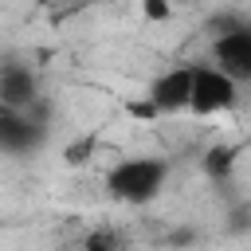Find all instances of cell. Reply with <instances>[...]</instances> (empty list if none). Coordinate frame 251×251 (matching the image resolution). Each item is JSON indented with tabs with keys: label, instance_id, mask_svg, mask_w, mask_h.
<instances>
[{
	"label": "cell",
	"instance_id": "obj_1",
	"mask_svg": "<svg viewBox=\"0 0 251 251\" xmlns=\"http://www.w3.org/2000/svg\"><path fill=\"white\" fill-rule=\"evenodd\" d=\"M165 180H169V161L165 157H122L106 169V192L118 204H129V208L153 204L161 196Z\"/></svg>",
	"mask_w": 251,
	"mask_h": 251
},
{
	"label": "cell",
	"instance_id": "obj_2",
	"mask_svg": "<svg viewBox=\"0 0 251 251\" xmlns=\"http://www.w3.org/2000/svg\"><path fill=\"white\" fill-rule=\"evenodd\" d=\"M188 90H192V63H176L165 75H157L145 90L141 102H133L129 110L137 118H161V114H180L188 110Z\"/></svg>",
	"mask_w": 251,
	"mask_h": 251
},
{
	"label": "cell",
	"instance_id": "obj_3",
	"mask_svg": "<svg viewBox=\"0 0 251 251\" xmlns=\"http://www.w3.org/2000/svg\"><path fill=\"white\" fill-rule=\"evenodd\" d=\"M239 102V86L220 75L212 63H192V90H188V114L196 118H212V114H227Z\"/></svg>",
	"mask_w": 251,
	"mask_h": 251
},
{
	"label": "cell",
	"instance_id": "obj_4",
	"mask_svg": "<svg viewBox=\"0 0 251 251\" xmlns=\"http://www.w3.org/2000/svg\"><path fill=\"white\" fill-rule=\"evenodd\" d=\"M212 67L220 75H227L235 86L251 82V24L212 39Z\"/></svg>",
	"mask_w": 251,
	"mask_h": 251
},
{
	"label": "cell",
	"instance_id": "obj_5",
	"mask_svg": "<svg viewBox=\"0 0 251 251\" xmlns=\"http://www.w3.org/2000/svg\"><path fill=\"white\" fill-rule=\"evenodd\" d=\"M47 141V126L31 122L20 110H4L0 106V153L4 157H27Z\"/></svg>",
	"mask_w": 251,
	"mask_h": 251
},
{
	"label": "cell",
	"instance_id": "obj_6",
	"mask_svg": "<svg viewBox=\"0 0 251 251\" xmlns=\"http://www.w3.org/2000/svg\"><path fill=\"white\" fill-rule=\"evenodd\" d=\"M39 75L27 67V63H4L0 67V106L4 110H27L35 98H39Z\"/></svg>",
	"mask_w": 251,
	"mask_h": 251
},
{
	"label": "cell",
	"instance_id": "obj_7",
	"mask_svg": "<svg viewBox=\"0 0 251 251\" xmlns=\"http://www.w3.org/2000/svg\"><path fill=\"white\" fill-rule=\"evenodd\" d=\"M239 153H243V145H231V141L208 145V153H204V173H208L212 180H227L231 169H235V161H239Z\"/></svg>",
	"mask_w": 251,
	"mask_h": 251
},
{
	"label": "cell",
	"instance_id": "obj_8",
	"mask_svg": "<svg viewBox=\"0 0 251 251\" xmlns=\"http://www.w3.org/2000/svg\"><path fill=\"white\" fill-rule=\"evenodd\" d=\"M78 251H126V235H122L118 227L102 224V227H90V231L82 235Z\"/></svg>",
	"mask_w": 251,
	"mask_h": 251
},
{
	"label": "cell",
	"instance_id": "obj_9",
	"mask_svg": "<svg viewBox=\"0 0 251 251\" xmlns=\"http://www.w3.org/2000/svg\"><path fill=\"white\" fill-rule=\"evenodd\" d=\"M239 27H247V20H243L239 12H220V16H212V20H208L212 39H220V35H227V31H239Z\"/></svg>",
	"mask_w": 251,
	"mask_h": 251
},
{
	"label": "cell",
	"instance_id": "obj_10",
	"mask_svg": "<svg viewBox=\"0 0 251 251\" xmlns=\"http://www.w3.org/2000/svg\"><path fill=\"white\" fill-rule=\"evenodd\" d=\"M94 145H98V137H94V133H86V137H78L75 145H67V165H82V161L94 153Z\"/></svg>",
	"mask_w": 251,
	"mask_h": 251
},
{
	"label": "cell",
	"instance_id": "obj_11",
	"mask_svg": "<svg viewBox=\"0 0 251 251\" xmlns=\"http://www.w3.org/2000/svg\"><path fill=\"white\" fill-rule=\"evenodd\" d=\"M141 12H145V20H169V16H173V8H169L165 0H145Z\"/></svg>",
	"mask_w": 251,
	"mask_h": 251
}]
</instances>
